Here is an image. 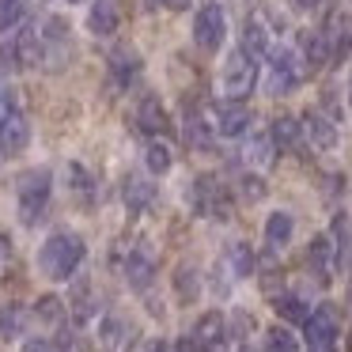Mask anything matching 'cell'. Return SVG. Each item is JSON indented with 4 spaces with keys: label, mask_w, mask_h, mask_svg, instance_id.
<instances>
[{
    "label": "cell",
    "mask_w": 352,
    "mask_h": 352,
    "mask_svg": "<svg viewBox=\"0 0 352 352\" xmlns=\"http://www.w3.org/2000/svg\"><path fill=\"white\" fill-rule=\"evenodd\" d=\"M84 254H87V246H84V239H80L76 231H54L38 250V269L50 276V280H69V276L80 269Z\"/></svg>",
    "instance_id": "obj_1"
},
{
    "label": "cell",
    "mask_w": 352,
    "mask_h": 352,
    "mask_svg": "<svg viewBox=\"0 0 352 352\" xmlns=\"http://www.w3.org/2000/svg\"><path fill=\"white\" fill-rule=\"evenodd\" d=\"M27 144H31V122H27L16 91L8 84H0V152L19 155Z\"/></svg>",
    "instance_id": "obj_2"
},
{
    "label": "cell",
    "mask_w": 352,
    "mask_h": 352,
    "mask_svg": "<svg viewBox=\"0 0 352 352\" xmlns=\"http://www.w3.org/2000/svg\"><path fill=\"white\" fill-rule=\"evenodd\" d=\"M50 193H54V175L46 167H34L27 175H19V220L27 228H34L42 220V212L50 205Z\"/></svg>",
    "instance_id": "obj_3"
},
{
    "label": "cell",
    "mask_w": 352,
    "mask_h": 352,
    "mask_svg": "<svg viewBox=\"0 0 352 352\" xmlns=\"http://www.w3.org/2000/svg\"><path fill=\"white\" fill-rule=\"evenodd\" d=\"M220 84H223V91H228V99H239V102H243L246 95L254 91V84H258V57H250L243 46L231 50L228 61H223Z\"/></svg>",
    "instance_id": "obj_4"
},
{
    "label": "cell",
    "mask_w": 352,
    "mask_h": 352,
    "mask_svg": "<svg viewBox=\"0 0 352 352\" xmlns=\"http://www.w3.org/2000/svg\"><path fill=\"white\" fill-rule=\"evenodd\" d=\"M190 201H193V212L197 216H212V220H228L231 216V193L223 190V182L212 175L193 178Z\"/></svg>",
    "instance_id": "obj_5"
},
{
    "label": "cell",
    "mask_w": 352,
    "mask_h": 352,
    "mask_svg": "<svg viewBox=\"0 0 352 352\" xmlns=\"http://www.w3.org/2000/svg\"><path fill=\"white\" fill-rule=\"evenodd\" d=\"M307 326V352H337V337H341V322H337V311L329 303L314 307Z\"/></svg>",
    "instance_id": "obj_6"
},
{
    "label": "cell",
    "mask_w": 352,
    "mask_h": 352,
    "mask_svg": "<svg viewBox=\"0 0 352 352\" xmlns=\"http://www.w3.org/2000/svg\"><path fill=\"white\" fill-rule=\"evenodd\" d=\"M299 80H303V65L296 50H269V95H288L292 87H299Z\"/></svg>",
    "instance_id": "obj_7"
},
{
    "label": "cell",
    "mask_w": 352,
    "mask_h": 352,
    "mask_svg": "<svg viewBox=\"0 0 352 352\" xmlns=\"http://www.w3.org/2000/svg\"><path fill=\"white\" fill-rule=\"evenodd\" d=\"M223 38H228V19H223L220 4L197 8V16H193V42H197L205 54H216V50L223 46Z\"/></svg>",
    "instance_id": "obj_8"
},
{
    "label": "cell",
    "mask_w": 352,
    "mask_h": 352,
    "mask_svg": "<svg viewBox=\"0 0 352 352\" xmlns=\"http://www.w3.org/2000/svg\"><path fill=\"white\" fill-rule=\"evenodd\" d=\"M250 122H254V114H250L246 102H239V99L212 102V129L220 133V137H243V133L250 129Z\"/></svg>",
    "instance_id": "obj_9"
},
{
    "label": "cell",
    "mask_w": 352,
    "mask_h": 352,
    "mask_svg": "<svg viewBox=\"0 0 352 352\" xmlns=\"http://www.w3.org/2000/svg\"><path fill=\"white\" fill-rule=\"evenodd\" d=\"M190 337H193V344H197V352H223V344H228V333H223V314L220 311L201 314Z\"/></svg>",
    "instance_id": "obj_10"
},
{
    "label": "cell",
    "mask_w": 352,
    "mask_h": 352,
    "mask_svg": "<svg viewBox=\"0 0 352 352\" xmlns=\"http://www.w3.org/2000/svg\"><path fill=\"white\" fill-rule=\"evenodd\" d=\"M137 129L140 133H148V137H155V133H167L170 129V122H167V110H163V102L155 99L152 91L148 95H140V102H137Z\"/></svg>",
    "instance_id": "obj_11"
},
{
    "label": "cell",
    "mask_w": 352,
    "mask_h": 352,
    "mask_svg": "<svg viewBox=\"0 0 352 352\" xmlns=\"http://www.w3.org/2000/svg\"><path fill=\"white\" fill-rule=\"evenodd\" d=\"M125 273H129V284H133V288L144 292L148 284H152V276H155V254H152V246L140 243L137 250L129 254V265H125Z\"/></svg>",
    "instance_id": "obj_12"
},
{
    "label": "cell",
    "mask_w": 352,
    "mask_h": 352,
    "mask_svg": "<svg viewBox=\"0 0 352 352\" xmlns=\"http://www.w3.org/2000/svg\"><path fill=\"white\" fill-rule=\"evenodd\" d=\"M122 201H125V208H129V212H144V208L155 201V182H148L144 175H125Z\"/></svg>",
    "instance_id": "obj_13"
},
{
    "label": "cell",
    "mask_w": 352,
    "mask_h": 352,
    "mask_svg": "<svg viewBox=\"0 0 352 352\" xmlns=\"http://www.w3.org/2000/svg\"><path fill=\"white\" fill-rule=\"evenodd\" d=\"M118 23H122L118 0H95L91 12H87V31L99 34V38H107V34H114V31H118Z\"/></svg>",
    "instance_id": "obj_14"
},
{
    "label": "cell",
    "mask_w": 352,
    "mask_h": 352,
    "mask_svg": "<svg viewBox=\"0 0 352 352\" xmlns=\"http://www.w3.org/2000/svg\"><path fill=\"white\" fill-rule=\"evenodd\" d=\"M140 72V61H137V50L122 46L110 54V84H118V91H125V87L133 84V76Z\"/></svg>",
    "instance_id": "obj_15"
},
{
    "label": "cell",
    "mask_w": 352,
    "mask_h": 352,
    "mask_svg": "<svg viewBox=\"0 0 352 352\" xmlns=\"http://www.w3.org/2000/svg\"><path fill=\"white\" fill-rule=\"evenodd\" d=\"M299 129H303L307 137L314 140V148H322V152H329V148L337 144V129H333V122H329V118H322L318 110H307L303 122H299Z\"/></svg>",
    "instance_id": "obj_16"
},
{
    "label": "cell",
    "mask_w": 352,
    "mask_h": 352,
    "mask_svg": "<svg viewBox=\"0 0 352 352\" xmlns=\"http://www.w3.org/2000/svg\"><path fill=\"white\" fill-rule=\"evenodd\" d=\"M329 243H333V261L341 269L352 265V220L344 212L333 216V235H329Z\"/></svg>",
    "instance_id": "obj_17"
},
{
    "label": "cell",
    "mask_w": 352,
    "mask_h": 352,
    "mask_svg": "<svg viewBox=\"0 0 352 352\" xmlns=\"http://www.w3.org/2000/svg\"><path fill=\"white\" fill-rule=\"evenodd\" d=\"M307 265L314 269L318 280H329V269H333V243H329V235L311 239V246H307Z\"/></svg>",
    "instance_id": "obj_18"
},
{
    "label": "cell",
    "mask_w": 352,
    "mask_h": 352,
    "mask_svg": "<svg viewBox=\"0 0 352 352\" xmlns=\"http://www.w3.org/2000/svg\"><path fill=\"white\" fill-rule=\"evenodd\" d=\"M292 231H296V220H292V212H284V208L269 212V220H265V243L273 246V250H284V246L292 243Z\"/></svg>",
    "instance_id": "obj_19"
},
{
    "label": "cell",
    "mask_w": 352,
    "mask_h": 352,
    "mask_svg": "<svg viewBox=\"0 0 352 352\" xmlns=\"http://www.w3.org/2000/svg\"><path fill=\"white\" fill-rule=\"evenodd\" d=\"M170 163H175L170 144H163V140H148V148H144V167H148V175H167Z\"/></svg>",
    "instance_id": "obj_20"
},
{
    "label": "cell",
    "mask_w": 352,
    "mask_h": 352,
    "mask_svg": "<svg viewBox=\"0 0 352 352\" xmlns=\"http://www.w3.org/2000/svg\"><path fill=\"white\" fill-rule=\"evenodd\" d=\"M299 133H303V129H299L296 118H292V114H280V118L273 122V129H269V140H273L276 148H296V144H299Z\"/></svg>",
    "instance_id": "obj_21"
},
{
    "label": "cell",
    "mask_w": 352,
    "mask_h": 352,
    "mask_svg": "<svg viewBox=\"0 0 352 352\" xmlns=\"http://www.w3.org/2000/svg\"><path fill=\"white\" fill-rule=\"evenodd\" d=\"M243 50L250 57L269 54V34H265V27H261V19H246V27H243Z\"/></svg>",
    "instance_id": "obj_22"
},
{
    "label": "cell",
    "mask_w": 352,
    "mask_h": 352,
    "mask_svg": "<svg viewBox=\"0 0 352 352\" xmlns=\"http://www.w3.org/2000/svg\"><path fill=\"white\" fill-rule=\"evenodd\" d=\"M273 307H276V314H280L284 322H307V318H311V307H307L299 296H292V292L276 296V299H273Z\"/></svg>",
    "instance_id": "obj_23"
},
{
    "label": "cell",
    "mask_w": 352,
    "mask_h": 352,
    "mask_svg": "<svg viewBox=\"0 0 352 352\" xmlns=\"http://www.w3.org/2000/svg\"><path fill=\"white\" fill-rule=\"evenodd\" d=\"M228 265H231V273H235L239 280H246V276L254 273V250H250V243H231L228 246Z\"/></svg>",
    "instance_id": "obj_24"
},
{
    "label": "cell",
    "mask_w": 352,
    "mask_h": 352,
    "mask_svg": "<svg viewBox=\"0 0 352 352\" xmlns=\"http://www.w3.org/2000/svg\"><path fill=\"white\" fill-rule=\"evenodd\" d=\"M23 322H27V311L19 303L0 307V337H4V341H12V337L23 333Z\"/></svg>",
    "instance_id": "obj_25"
},
{
    "label": "cell",
    "mask_w": 352,
    "mask_h": 352,
    "mask_svg": "<svg viewBox=\"0 0 352 352\" xmlns=\"http://www.w3.org/2000/svg\"><path fill=\"white\" fill-rule=\"evenodd\" d=\"M175 292H178V299H182V303H193V299H197V292H201L197 269H193V265L178 269V273H175Z\"/></svg>",
    "instance_id": "obj_26"
},
{
    "label": "cell",
    "mask_w": 352,
    "mask_h": 352,
    "mask_svg": "<svg viewBox=\"0 0 352 352\" xmlns=\"http://www.w3.org/2000/svg\"><path fill=\"white\" fill-rule=\"evenodd\" d=\"M265 352H299V341L292 337V329L269 326L265 329Z\"/></svg>",
    "instance_id": "obj_27"
},
{
    "label": "cell",
    "mask_w": 352,
    "mask_h": 352,
    "mask_svg": "<svg viewBox=\"0 0 352 352\" xmlns=\"http://www.w3.org/2000/svg\"><path fill=\"white\" fill-rule=\"evenodd\" d=\"M246 160H250L254 167H273L276 144H273L269 137H254V140H250V152H246Z\"/></svg>",
    "instance_id": "obj_28"
},
{
    "label": "cell",
    "mask_w": 352,
    "mask_h": 352,
    "mask_svg": "<svg viewBox=\"0 0 352 352\" xmlns=\"http://www.w3.org/2000/svg\"><path fill=\"white\" fill-rule=\"evenodd\" d=\"M34 314H38L46 326H61L65 322V303L57 296H42L38 303H34Z\"/></svg>",
    "instance_id": "obj_29"
},
{
    "label": "cell",
    "mask_w": 352,
    "mask_h": 352,
    "mask_svg": "<svg viewBox=\"0 0 352 352\" xmlns=\"http://www.w3.org/2000/svg\"><path fill=\"white\" fill-rule=\"evenodd\" d=\"M27 16V0H0V34H8Z\"/></svg>",
    "instance_id": "obj_30"
},
{
    "label": "cell",
    "mask_w": 352,
    "mask_h": 352,
    "mask_svg": "<svg viewBox=\"0 0 352 352\" xmlns=\"http://www.w3.org/2000/svg\"><path fill=\"white\" fill-rule=\"evenodd\" d=\"M205 125H208V122H201V114H190V118H186V137H190L193 148H201V152H208V148H212V137H208Z\"/></svg>",
    "instance_id": "obj_31"
},
{
    "label": "cell",
    "mask_w": 352,
    "mask_h": 352,
    "mask_svg": "<svg viewBox=\"0 0 352 352\" xmlns=\"http://www.w3.org/2000/svg\"><path fill=\"white\" fill-rule=\"evenodd\" d=\"M239 190H243V201H261L265 197V182L258 175H243L239 178Z\"/></svg>",
    "instance_id": "obj_32"
},
{
    "label": "cell",
    "mask_w": 352,
    "mask_h": 352,
    "mask_svg": "<svg viewBox=\"0 0 352 352\" xmlns=\"http://www.w3.org/2000/svg\"><path fill=\"white\" fill-rule=\"evenodd\" d=\"M72 186L80 197H91V175H84V167H76V163H72Z\"/></svg>",
    "instance_id": "obj_33"
},
{
    "label": "cell",
    "mask_w": 352,
    "mask_h": 352,
    "mask_svg": "<svg viewBox=\"0 0 352 352\" xmlns=\"http://www.w3.org/2000/svg\"><path fill=\"white\" fill-rule=\"evenodd\" d=\"M23 352H57V349L50 341H42V337H31V341L23 344Z\"/></svg>",
    "instance_id": "obj_34"
},
{
    "label": "cell",
    "mask_w": 352,
    "mask_h": 352,
    "mask_svg": "<svg viewBox=\"0 0 352 352\" xmlns=\"http://www.w3.org/2000/svg\"><path fill=\"white\" fill-rule=\"evenodd\" d=\"M148 352H170V344L167 341H152V344H148Z\"/></svg>",
    "instance_id": "obj_35"
},
{
    "label": "cell",
    "mask_w": 352,
    "mask_h": 352,
    "mask_svg": "<svg viewBox=\"0 0 352 352\" xmlns=\"http://www.w3.org/2000/svg\"><path fill=\"white\" fill-rule=\"evenodd\" d=\"M163 4H167V8H175V12H182L186 4H190V0H163Z\"/></svg>",
    "instance_id": "obj_36"
},
{
    "label": "cell",
    "mask_w": 352,
    "mask_h": 352,
    "mask_svg": "<svg viewBox=\"0 0 352 352\" xmlns=\"http://www.w3.org/2000/svg\"><path fill=\"white\" fill-rule=\"evenodd\" d=\"M299 8H318V0H296Z\"/></svg>",
    "instance_id": "obj_37"
},
{
    "label": "cell",
    "mask_w": 352,
    "mask_h": 352,
    "mask_svg": "<svg viewBox=\"0 0 352 352\" xmlns=\"http://www.w3.org/2000/svg\"><path fill=\"white\" fill-rule=\"evenodd\" d=\"M69 4H80V0H69Z\"/></svg>",
    "instance_id": "obj_38"
},
{
    "label": "cell",
    "mask_w": 352,
    "mask_h": 352,
    "mask_svg": "<svg viewBox=\"0 0 352 352\" xmlns=\"http://www.w3.org/2000/svg\"><path fill=\"white\" fill-rule=\"evenodd\" d=\"M239 352H250V349H239Z\"/></svg>",
    "instance_id": "obj_39"
}]
</instances>
